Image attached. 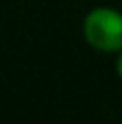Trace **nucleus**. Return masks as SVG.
<instances>
[{
    "label": "nucleus",
    "instance_id": "f257e3e1",
    "mask_svg": "<svg viewBox=\"0 0 122 124\" xmlns=\"http://www.w3.org/2000/svg\"><path fill=\"white\" fill-rule=\"evenodd\" d=\"M81 33L94 50L116 54L122 50V13L114 7H94L83 17Z\"/></svg>",
    "mask_w": 122,
    "mask_h": 124
},
{
    "label": "nucleus",
    "instance_id": "f03ea898",
    "mask_svg": "<svg viewBox=\"0 0 122 124\" xmlns=\"http://www.w3.org/2000/svg\"><path fill=\"white\" fill-rule=\"evenodd\" d=\"M114 68H116V76L122 81V50L116 52V63H114Z\"/></svg>",
    "mask_w": 122,
    "mask_h": 124
}]
</instances>
